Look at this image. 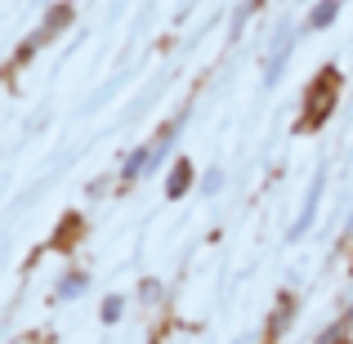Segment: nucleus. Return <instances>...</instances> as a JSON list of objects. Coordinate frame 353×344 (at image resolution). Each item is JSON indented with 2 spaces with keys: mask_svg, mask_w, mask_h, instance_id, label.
<instances>
[{
  "mask_svg": "<svg viewBox=\"0 0 353 344\" xmlns=\"http://www.w3.org/2000/svg\"><path fill=\"white\" fill-rule=\"evenodd\" d=\"M188 174H192V165L179 161V165L170 170V188H165V192H170V197H183V188H188Z\"/></svg>",
  "mask_w": 353,
  "mask_h": 344,
  "instance_id": "obj_1",
  "label": "nucleus"
},
{
  "mask_svg": "<svg viewBox=\"0 0 353 344\" xmlns=\"http://www.w3.org/2000/svg\"><path fill=\"white\" fill-rule=\"evenodd\" d=\"M336 9H340L336 0H322V5H318V9H313V14H309V27H327L331 18H336Z\"/></svg>",
  "mask_w": 353,
  "mask_h": 344,
  "instance_id": "obj_2",
  "label": "nucleus"
},
{
  "mask_svg": "<svg viewBox=\"0 0 353 344\" xmlns=\"http://www.w3.org/2000/svg\"><path fill=\"white\" fill-rule=\"evenodd\" d=\"M121 309H125V300H121V295L103 300V322H117V318H121Z\"/></svg>",
  "mask_w": 353,
  "mask_h": 344,
  "instance_id": "obj_3",
  "label": "nucleus"
},
{
  "mask_svg": "<svg viewBox=\"0 0 353 344\" xmlns=\"http://www.w3.org/2000/svg\"><path fill=\"white\" fill-rule=\"evenodd\" d=\"M81 286H85V277H77V273H72V277H63V286H59V291L72 300V295H81Z\"/></svg>",
  "mask_w": 353,
  "mask_h": 344,
  "instance_id": "obj_4",
  "label": "nucleus"
},
{
  "mask_svg": "<svg viewBox=\"0 0 353 344\" xmlns=\"http://www.w3.org/2000/svg\"><path fill=\"white\" fill-rule=\"evenodd\" d=\"M219 188H224V174L210 170V174H206V192H219Z\"/></svg>",
  "mask_w": 353,
  "mask_h": 344,
  "instance_id": "obj_5",
  "label": "nucleus"
}]
</instances>
